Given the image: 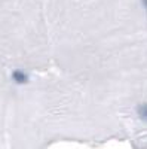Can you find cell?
I'll list each match as a JSON object with an SVG mask.
<instances>
[{
	"mask_svg": "<svg viewBox=\"0 0 147 149\" xmlns=\"http://www.w3.org/2000/svg\"><path fill=\"white\" fill-rule=\"evenodd\" d=\"M12 79H14L17 84H27L28 82L27 73H24L22 70H15L14 73H12Z\"/></svg>",
	"mask_w": 147,
	"mask_h": 149,
	"instance_id": "cell-1",
	"label": "cell"
},
{
	"mask_svg": "<svg viewBox=\"0 0 147 149\" xmlns=\"http://www.w3.org/2000/svg\"><path fill=\"white\" fill-rule=\"evenodd\" d=\"M137 113H138V118L147 124V103H141L140 106H137Z\"/></svg>",
	"mask_w": 147,
	"mask_h": 149,
	"instance_id": "cell-2",
	"label": "cell"
},
{
	"mask_svg": "<svg viewBox=\"0 0 147 149\" xmlns=\"http://www.w3.org/2000/svg\"><path fill=\"white\" fill-rule=\"evenodd\" d=\"M141 2H143V6H144L146 10H147V0H141Z\"/></svg>",
	"mask_w": 147,
	"mask_h": 149,
	"instance_id": "cell-3",
	"label": "cell"
}]
</instances>
